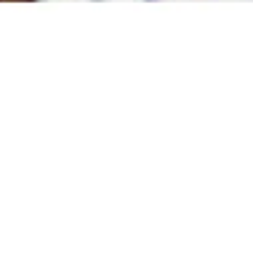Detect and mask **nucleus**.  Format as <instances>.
I'll return each mask as SVG.
<instances>
[{"mask_svg": "<svg viewBox=\"0 0 253 255\" xmlns=\"http://www.w3.org/2000/svg\"><path fill=\"white\" fill-rule=\"evenodd\" d=\"M147 3H155V0H147Z\"/></svg>", "mask_w": 253, "mask_h": 255, "instance_id": "obj_1", "label": "nucleus"}]
</instances>
